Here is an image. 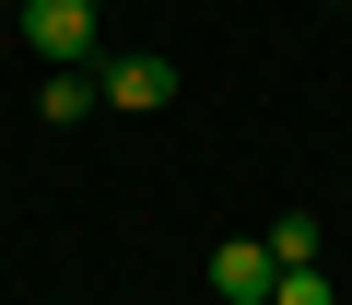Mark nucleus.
<instances>
[{
	"label": "nucleus",
	"mask_w": 352,
	"mask_h": 305,
	"mask_svg": "<svg viewBox=\"0 0 352 305\" xmlns=\"http://www.w3.org/2000/svg\"><path fill=\"white\" fill-rule=\"evenodd\" d=\"M270 282H282L270 235H223L212 247V305H270Z\"/></svg>",
	"instance_id": "nucleus-1"
},
{
	"label": "nucleus",
	"mask_w": 352,
	"mask_h": 305,
	"mask_svg": "<svg viewBox=\"0 0 352 305\" xmlns=\"http://www.w3.org/2000/svg\"><path fill=\"white\" fill-rule=\"evenodd\" d=\"M24 47L36 59H94V0H24Z\"/></svg>",
	"instance_id": "nucleus-2"
},
{
	"label": "nucleus",
	"mask_w": 352,
	"mask_h": 305,
	"mask_svg": "<svg viewBox=\"0 0 352 305\" xmlns=\"http://www.w3.org/2000/svg\"><path fill=\"white\" fill-rule=\"evenodd\" d=\"M94 94H106V106H129V117H153V106H176V59H106V71H94Z\"/></svg>",
	"instance_id": "nucleus-3"
},
{
	"label": "nucleus",
	"mask_w": 352,
	"mask_h": 305,
	"mask_svg": "<svg viewBox=\"0 0 352 305\" xmlns=\"http://www.w3.org/2000/svg\"><path fill=\"white\" fill-rule=\"evenodd\" d=\"M317 247H329L317 212H282V223H270V258H282V270H317Z\"/></svg>",
	"instance_id": "nucleus-4"
},
{
	"label": "nucleus",
	"mask_w": 352,
	"mask_h": 305,
	"mask_svg": "<svg viewBox=\"0 0 352 305\" xmlns=\"http://www.w3.org/2000/svg\"><path fill=\"white\" fill-rule=\"evenodd\" d=\"M36 106H47V117H59V129H71V117H82V106H94V71H59V82H47V94H36Z\"/></svg>",
	"instance_id": "nucleus-5"
},
{
	"label": "nucleus",
	"mask_w": 352,
	"mask_h": 305,
	"mask_svg": "<svg viewBox=\"0 0 352 305\" xmlns=\"http://www.w3.org/2000/svg\"><path fill=\"white\" fill-rule=\"evenodd\" d=\"M270 305H340V293H329V270H282V282H270Z\"/></svg>",
	"instance_id": "nucleus-6"
},
{
	"label": "nucleus",
	"mask_w": 352,
	"mask_h": 305,
	"mask_svg": "<svg viewBox=\"0 0 352 305\" xmlns=\"http://www.w3.org/2000/svg\"><path fill=\"white\" fill-rule=\"evenodd\" d=\"M329 12H352V0H329Z\"/></svg>",
	"instance_id": "nucleus-7"
}]
</instances>
